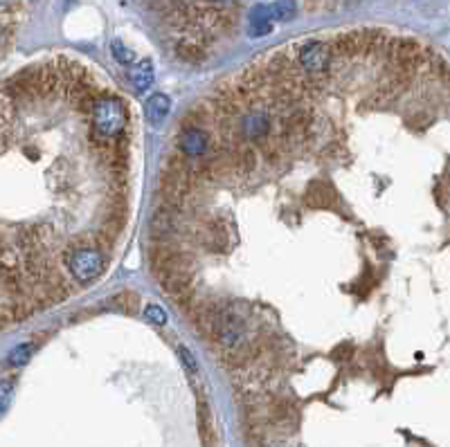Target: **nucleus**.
Segmentation results:
<instances>
[{
	"label": "nucleus",
	"instance_id": "1",
	"mask_svg": "<svg viewBox=\"0 0 450 447\" xmlns=\"http://www.w3.org/2000/svg\"><path fill=\"white\" fill-rule=\"evenodd\" d=\"M88 115H90L92 133L104 137V140H113V137L122 135L126 131V124H129V110H126V104L120 97L108 94V92L99 94Z\"/></svg>",
	"mask_w": 450,
	"mask_h": 447
},
{
	"label": "nucleus",
	"instance_id": "2",
	"mask_svg": "<svg viewBox=\"0 0 450 447\" xmlns=\"http://www.w3.org/2000/svg\"><path fill=\"white\" fill-rule=\"evenodd\" d=\"M293 59L304 76H316V79H327V74L334 67V52H331L327 39H309L297 43L293 48Z\"/></svg>",
	"mask_w": 450,
	"mask_h": 447
},
{
	"label": "nucleus",
	"instance_id": "3",
	"mask_svg": "<svg viewBox=\"0 0 450 447\" xmlns=\"http://www.w3.org/2000/svg\"><path fill=\"white\" fill-rule=\"evenodd\" d=\"M63 263L74 281L90 283L104 272L106 259L95 247H77V250H70L63 254Z\"/></svg>",
	"mask_w": 450,
	"mask_h": 447
},
{
	"label": "nucleus",
	"instance_id": "4",
	"mask_svg": "<svg viewBox=\"0 0 450 447\" xmlns=\"http://www.w3.org/2000/svg\"><path fill=\"white\" fill-rule=\"evenodd\" d=\"M212 135L205 131V128L198 126H181L178 128V137H176V146L178 153H183L185 158L190 160H198L205 158L212 151Z\"/></svg>",
	"mask_w": 450,
	"mask_h": 447
},
{
	"label": "nucleus",
	"instance_id": "5",
	"mask_svg": "<svg viewBox=\"0 0 450 447\" xmlns=\"http://www.w3.org/2000/svg\"><path fill=\"white\" fill-rule=\"evenodd\" d=\"M304 200H307L309 207H331L334 209L336 205H338V196L334 191V187H331L329 183H322V180H316L311 187H309V191L307 196H304Z\"/></svg>",
	"mask_w": 450,
	"mask_h": 447
},
{
	"label": "nucleus",
	"instance_id": "6",
	"mask_svg": "<svg viewBox=\"0 0 450 447\" xmlns=\"http://www.w3.org/2000/svg\"><path fill=\"white\" fill-rule=\"evenodd\" d=\"M129 79L138 92L151 90V85H154V79H156L154 61H151V59H140L138 63H133L131 70H129Z\"/></svg>",
	"mask_w": 450,
	"mask_h": 447
},
{
	"label": "nucleus",
	"instance_id": "7",
	"mask_svg": "<svg viewBox=\"0 0 450 447\" xmlns=\"http://www.w3.org/2000/svg\"><path fill=\"white\" fill-rule=\"evenodd\" d=\"M270 32H273V19H270L268 5L252 7L250 19H248V34L252 39H261Z\"/></svg>",
	"mask_w": 450,
	"mask_h": 447
},
{
	"label": "nucleus",
	"instance_id": "8",
	"mask_svg": "<svg viewBox=\"0 0 450 447\" xmlns=\"http://www.w3.org/2000/svg\"><path fill=\"white\" fill-rule=\"evenodd\" d=\"M160 286H163V290L169 297H178V295H183L185 290L194 288V274H192V270L172 272V274H167V277L160 279Z\"/></svg>",
	"mask_w": 450,
	"mask_h": 447
},
{
	"label": "nucleus",
	"instance_id": "9",
	"mask_svg": "<svg viewBox=\"0 0 450 447\" xmlns=\"http://www.w3.org/2000/svg\"><path fill=\"white\" fill-rule=\"evenodd\" d=\"M169 110H172V99H169L167 94L154 92L147 99V117H149V122L154 124V126H160V124L165 122V117L169 115Z\"/></svg>",
	"mask_w": 450,
	"mask_h": 447
},
{
	"label": "nucleus",
	"instance_id": "10",
	"mask_svg": "<svg viewBox=\"0 0 450 447\" xmlns=\"http://www.w3.org/2000/svg\"><path fill=\"white\" fill-rule=\"evenodd\" d=\"M176 54L178 59H183L187 63H201L205 59V50H203L201 41L196 39H183L176 45Z\"/></svg>",
	"mask_w": 450,
	"mask_h": 447
},
{
	"label": "nucleus",
	"instance_id": "11",
	"mask_svg": "<svg viewBox=\"0 0 450 447\" xmlns=\"http://www.w3.org/2000/svg\"><path fill=\"white\" fill-rule=\"evenodd\" d=\"M268 12H270V19H273V23H275V21L288 23V21L295 19L297 5H295V0H277V3L268 5Z\"/></svg>",
	"mask_w": 450,
	"mask_h": 447
},
{
	"label": "nucleus",
	"instance_id": "12",
	"mask_svg": "<svg viewBox=\"0 0 450 447\" xmlns=\"http://www.w3.org/2000/svg\"><path fill=\"white\" fill-rule=\"evenodd\" d=\"M34 353V344L32 342H25L21 344V346H16L10 357H7V362H10L12 366H23V364H28L30 362V357Z\"/></svg>",
	"mask_w": 450,
	"mask_h": 447
},
{
	"label": "nucleus",
	"instance_id": "13",
	"mask_svg": "<svg viewBox=\"0 0 450 447\" xmlns=\"http://www.w3.org/2000/svg\"><path fill=\"white\" fill-rule=\"evenodd\" d=\"M110 52H113L115 61H117V63H122V65H133V61H135L133 52L124 45L122 41H113V43H110Z\"/></svg>",
	"mask_w": 450,
	"mask_h": 447
},
{
	"label": "nucleus",
	"instance_id": "14",
	"mask_svg": "<svg viewBox=\"0 0 450 447\" xmlns=\"http://www.w3.org/2000/svg\"><path fill=\"white\" fill-rule=\"evenodd\" d=\"M144 317H147V322L149 324H154V326H165L167 324V313H165V308H160L158 304H147L144 306Z\"/></svg>",
	"mask_w": 450,
	"mask_h": 447
},
{
	"label": "nucleus",
	"instance_id": "15",
	"mask_svg": "<svg viewBox=\"0 0 450 447\" xmlns=\"http://www.w3.org/2000/svg\"><path fill=\"white\" fill-rule=\"evenodd\" d=\"M12 395H14V382L12 380L0 382V416H3L7 411V407H10Z\"/></svg>",
	"mask_w": 450,
	"mask_h": 447
},
{
	"label": "nucleus",
	"instance_id": "16",
	"mask_svg": "<svg viewBox=\"0 0 450 447\" xmlns=\"http://www.w3.org/2000/svg\"><path fill=\"white\" fill-rule=\"evenodd\" d=\"M178 353H181L183 362H185V366H187V371L196 375V373H198V364H196V357L192 355V351L187 349V346H178Z\"/></svg>",
	"mask_w": 450,
	"mask_h": 447
},
{
	"label": "nucleus",
	"instance_id": "17",
	"mask_svg": "<svg viewBox=\"0 0 450 447\" xmlns=\"http://www.w3.org/2000/svg\"><path fill=\"white\" fill-rule=\"evenodd\" d=\"M115 302L120 304V306L124 308L126 313H133V311H135V304H138V297H135V295H131V292H122V295L117 297Z\"/></svg>",
	"mask_w": 450,
	"mask_h": 447
},
{
	"label": "nucleus",
	"instance_id": "18",
	"mask_svg": "<svg viewBox=\"0 0 450 447\" xmlns=\"http://www.w3.org/2000/svg\"><path fill=\"white\" fill-rule=\"evenodd\" d=\"M7 324H12V322H10V317L0 313V331H3V329H7Z\"/></svg>",
	"mask_w": 450,
	"mask_h": 447
},
{
	"label": "nucleus",
	"instance_id": "19",
	"mask_svg": "<svg viewBox=\"0 0 450 447\" xmlns=\"http://www.w3.org/2000/svg\"><path fill=\"white\" fill-rule=\"evenodd\" d=\"M207 3H227V0H207Z\"/></svg>",
	"mask_w": 450,
	"mask_h": 447
},
{
	"label": "nucleus",
	"instance_id": "20",
	"mask_svg": "<svg viewBox=\"0 0 450 447\" xmlns=\"http://www.w3.org/2000/svg\"><path fill=\"white\" fill-rule=\"evenodd\" d=\"M0 3H7V0H0Z\"/></svg>",
	"mask_w": 450,
	"mask_h": 447
}]
</instances>
